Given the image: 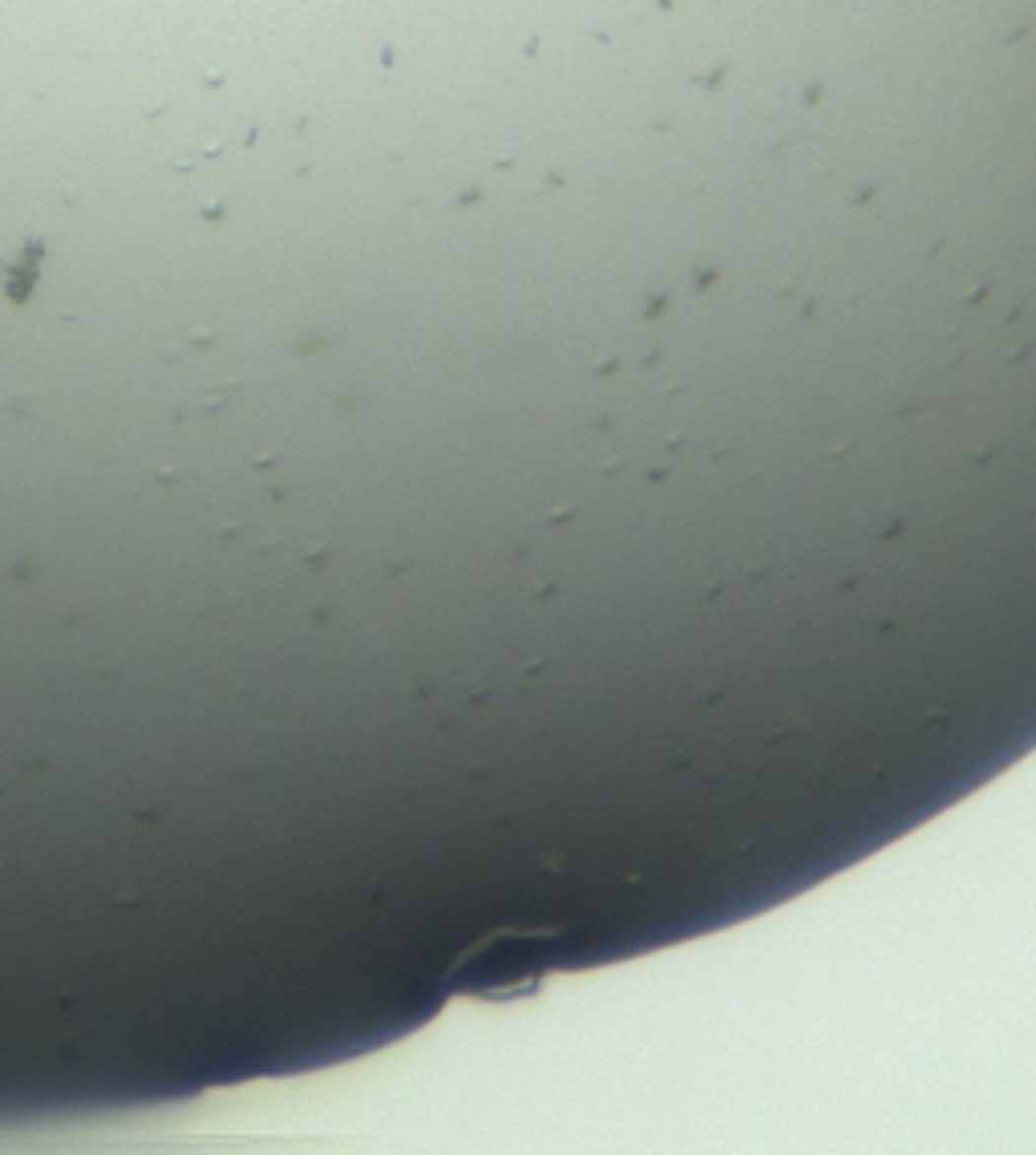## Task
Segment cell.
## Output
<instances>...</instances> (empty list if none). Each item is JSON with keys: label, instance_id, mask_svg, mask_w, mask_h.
Wrapping results in <instances>:
<instances>
[{"label": "cell", "instance_id": "6da1fadb", "mask_svg": "<svg viewBox=\"0 0 1036 1155\" xmlns=\"http://www.w3.org/2000/svg\"><path fill=\"white\" fill-rule=\"evenodd\" d=\"M36 264H41V244H29L25 255H21V264H13V272H9V296H13V301H25V296L33 292Z\"/></svg>", "mask_w": 1036, "mask_h": 1155}]
</instances>
